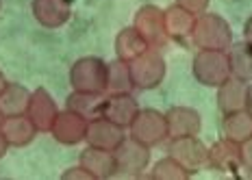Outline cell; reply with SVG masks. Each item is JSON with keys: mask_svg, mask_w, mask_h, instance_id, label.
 <instances>
[{"mask_svg": "<svg viewBox=\"0 0 252 180\" xmlns=\"http://www.w3.org/2000/svg\"><path fill=\"white\" fill-rule=\"evenodd\" d=\"M189 39L193 41V46L198 50H224L226 52L233 46V30H230V24L222 15L204 11L202 15L196 18V24H193Z\"/></svg>", "mask_w": 252, "mask_h": 180, "instance_id": "cell-1", "label": "cell"}, {"mask_svg": "<svg viewBox=\"0 0 252 180\" xmlns=\"http://www.w3.org/2000/svg\"><path fill=\"white\" fill-rule=\"evenodd\" d=\"M191 72L204 87H220L230 78V63L224 50H198L191 63Z\"/></svg>", "mask_w": 252, "mask_h": 180, "instance_id": "cell-2", "label": "cell"}, {"mask_svg": "<svg viewBox=\"0 0 252 180\" xmlns=\"http://www.w3.org/2000/svg\"><path fill=\"white\" fill-rule=\"evenodd\" d=\"M70 85L74 91L104 93V89H107V63L100 57H81L70 67Z\"/></svg>", "mask_w": 252, "mask_h": 180, "instance_id": "cell-3", "label": "cell"}, {"mask_svg": "<svg viewBox=\"0 0 252 180\" xmlns=\"http://www.w3.org/2000/svg\"><path fill=\"white\" fill-rule=\"evenodd\" d=\"M128 65L135 89L148 91V89L159 87L165 78V59L161 57L159 48H148L133 61H128Z\"/></svg>", "mask_w": 252, "mask_h": 180, "instance_id": "cell-4", "label": "cell"}, {"mask_svg": "<svg viewBox=\"0 0 252 180\" xmlns=\"http://www.w3.org/2000/svg\"><path fill=\"white\" fill-rule=\"evenodd\" d=\"M128 137L137 139L139 144L155 148L161 146L163 141H167V121H165V113L157 109H139L137 118L133 120V124L128 126Z\"/></svg>", "mask_w": 252, "mask_h": 180, "instance_id": "cell-5", "label": "cell"}, {"mask_svg": "<svg viewBox=\"0 0 252 180\" xmlns=\"http://www.w3.org/2000/svg\"><path fill=\"white\" fill-rule=\"evenodd\" d=\"M167 154H170L178 165H183L189 174L200 172L207 167V156H209V146H204L198 135L193 137H176V139H167Z\"/></svg>", "mask_w": 252, "mask_h": 180, "instance_id": "cell-6", "label": "cell"}, {"mask_svg": "<svg viewBox=\"0 0 252 180\" xmlns=\"http://www.w3.org/2000/svg\"><path fill=\"white\" fill-rule=\"evenodd\" d=\"M113 154L118 174H122V176H144L150 165V148L139 144L133 137H126L113 150Z\"/></svg>", "mask_w": 252, "mask_h": 180, "instance_id": "cell-7", "label": "cell"}, {"mask_svg": "<svg viewBox=\"0 0 252 180\" xmlns=\"http://www.w3.org/2000/svg\"><path fill=\"white\" fill-rule=\"evenodd\" d=\"M57 115H59V107H57L55 98L50 96L48 89L37 87L35 91H31L29 107H26V118L33 121L37 132H50Z\"/></svg>", "mask_w": 252, "mask_h": 180, "instance_id": "cell-8", "label": "cell"}, {"mask_svg": "<svg viewBox=\"0 0 252 180\" xmlns=\"http://www.w3.org/2000/svg\"><path fill=\"white\" fill-rule=\"evenodd\" d=\"M50 135H52V139L61 146L83 144L85 135H87V120L83 118V115L74 113V111L63 109V111H59L55 124H52Z\"/></svg>", "mask_w": 252, "mask_h": 180, "instance_id": "cell-9", "label": "cell"}, {"mask_svg": "<svg viewBox=\"0 0 252 180\" xmlns=\"http://www.w3.org/2000/svg\"><path fill=\"white\" fill-rule=\"evenodd\" d=\"M133 26L144 35V39L150 44V48H159L167 41L165 24H163V11L155 4H144L137 13H135Z\"/></svg>", "mask_w": 252, "mask_h": 180, "instance_id": "cell-10", "label": "cell"}, {"mask_svg": "<svg viewBox=\"0 0 252 180\" xmlns=\"http://www.w3.org/2000/svg\"><path fill=\"white\" fill-rule=\"evenodd\" d=\"M126 139V130L122 126L113 124L107 118H96L87 121V135H85V144L94 148H102V150H115L122 141Z\"/></svg>", "mask_w": 252, "mask_h": 180, "instance_id": "cell-11", "label": "cell"}, {"mask_svg": "<svg viewBox=\"0 0 252 180\" xmlns=\"http://www.w3.org/2000/svg\"><path fill=\"white\" fill-rule=\"evenodd\" d=\"M31 11L44 29H61L70 20L72 4L70 0H33Z\"/></svg>", "mask_w": 252, "mask_h": 180, "instance_id": "cell-12", "label": "cell"}, {"mask_svg": "<svg viewBox=\"0 0 252 180\" xmlns=\"http://www.w3.org/2000/svg\"><path fill=\"white\" fill-rule=\"evenodd\" d=\"M137 113H139V104L130 93H111V96H107V100H104L102 118L122 126L124 130H128V126L133 124Z\"/></svg>", "mask_w": 252, "mask_h": 180, "instance_id": "cell-13", "label": "cell"}, {"mask_svg": "<svg viewBox=\"0 0 252 180\" xmlns=\"http://www.w3.org/2000/svg\"><path fill=\"white\" fill-rule=\"evenodd\" d=\"M167 121V137L176 139V137H193L200 132L202 120L200 113L191 107H172L165 113Z\"/></svg>", "mask_w": 252, "mask_h": 180, "instance_id": "cell-14", "label": "cell"}, {"mask_svg": "<svg viewBox=\"0 0 252 180\" xmlns=\"http://www.w3.org/2000/svg\"><path fill=\"white\" fill-rule=\"evenodd\" d=\"M78 163L87 169L96 180H107L118 174L115 167V154L111 150H102V148L87 146L78 156Z\"/></svg>", "mask_w": 252, "mask_h": 180, "instance_id": "cell-15", "label": "cell"}, {"mask_svg": "<svg viewBox=\"0 0 252 180\" xmlns=\"http://www.w3.org/2000/svg\"><path fill=\"white\" fill-rule=\"evenodd\" d=\"M207 167H213L218 172H230L241 167V156H239V144L230 139H220L213 146H209V156H207Z\"/></svg>", "mask_w": 252, "mask_h": 180, "instance_id": "cell-16", "label": "cell"}, {"mask_svg": "<svg viewBox=\"0 0 252 180\" xmlns=\"http://www.w3.org/2000/svg\"><path fill=\"white\" fill-rule=\"evenodd\" d=\"M4 139L11 148H24L37 137V128L33 126V121L24 115H11V118H4L0 124Z\"/></svg>", "mask_w": 252, "mask_h": 180, "instance_id": "cell-17", "label": "cell"}, {"mask_svg": "<svg viewBox=\"0 0 252 180\" xmlns=\"http://www.w3.org/2000/svg\"><path fill=\"white\" fill-rule=\"evenodd\" d=\"M196 18L198 15L189 13L187 9L178 7L174 2L172 7L163 9V24H165V33H167V39H189L191 37V30H193V24H196Z\"/></svg>", "mask_w": 252, "mask_h": 180, "instance_id": "cell-18", "label": "cell"}, {"mask_svg": "<svg viewBox=\"0 0 252 180\" xmlns=\"http://www.w3.org/2000/svg\"><path fill=\"white\" fill-rule=\"evenodd\" d=\"M215 89H218V107L224 115L241 111L246 107V89H248V83L246 81L230 76Z\"/></svg>", "mask_w": 252, "mask_h": 180, "instance_id": "cell-19", "label": "cell"}, {"mask_svg": "<svg viewBox=\"0 0 252 180\" xmlns=\"http://www.w3.org/2000/svg\"><path fill=\"white\" fill-rule=\"evenodd\" d=\"M104 100H107V93H94V91H74L67 96L65 100V109L74 111V113L83 115L87 121L96 120L102 115L104 111Z\"/></svg>", "mask_w": 252, "mask_h": 180, "instance_id": "cell-20", "label": "cell"}, {"mask_svg": "<svg viewBox=\"0 0 252 180\" xmlns=\"http://www.w3.org/2000/svg\"><path fill=\"white\" fill-rule=\"evenodd\" d=\"M150 44L144 39V35L135 26H126L115 37V57L122 61H133L135 57H139L141 52H146Z\"/></svg>", "mask_w": 252, "mask_h": 180, "instance_id": "cell-21", "label": "cell"}, {"mask_svg": "<svg viewBox=\"0 0 252 180\" xmlns=\"http://www.w3.org/2000/svg\"><path fill=\"white\" fill-rule=\"evenodd\" d=\"M135 85L133 76H130V65L128 61L115 59L111 63H107V89L104 93L111 96V93H133Z\"/></svg>", "mask_w": 252, "mask_h": 180, "instance_id": "cell-22", "label": "cell"}, {"mask_svg": "<svg viewBox=\"0 0 252 180\" xmlns=\"http://www.w3.org/2000/svg\"><path fill=\"white\" fill-rule=\"evenodd\" d=\"M230 63V76L241 81H252V44L248 41H233V46L226 50Z\"/></svg>", "mask_w": 252, "mask_h": 180, "instance_id": "cell-23", "label": "cell"}, {"mask_svg": "<svg viewBox=\"0 0 252 180\" xmlns=\"http://www.w3.org/2000/svg\"><path fill=\"white\" fill-rule=\"evenodd\" d=\"M31 91L20 83H7V87L0 93V111L4 118L11 115H24L26 107H29Z\"/></svg>", "mask_w": 252, "mask_h": 180, "instance_id": "cell-24", "label": "cell"}, {"mask_svg": "<svg viewBox=\"0 0 252 180\" xmlns=\"http://www.w3.org/2000/svg\"><path fill=\"white\" fill-rule=\"evenodd\" d=\"M222 135L224 139H230L235 144H241L252 137V115L246 109L226 113L222 120Z\"/></svg>", "mask_w": 252, "mask_h": 180, "instance_id": "cell-25", "label": "cell"}, {"mask_svg": "<svg viewBox=\"0 0 252 180\" xmlns=\"http://www.w3.org/2000/svg\"><path fill=\"white\" fill-rule=\"evenodd\" d=\"M148 176L155 178V180H187L191 174H189L183 165H178L174 158L167 154L165 158H161V161H157L155 165H152Z\"/></svg>", "mask_w": 252, "mask_h": 180, "instance_id": "cell-26", "label": "cell"}, {"mask_svg": "<svg viewBox=\"0 0 252 180\" xmlns=\"http://www.w3.org/2000/svg\"><path fill=\"white\" fill-rule=\"evenodd\" d=\"M176 4L183 9H187V11L193 13V15H202L209 7V0H176Z\"/></svg>", "mask_w": 252, "mask_h": 180, "instance_id": "cell-27", "label": "cell"}, {"mask_svg": "<svg viewBox=\"0 0 252 180\" xmlns=\"http://www.w3.org/2000/svg\"><path fill=\"white\" fill-rule=\"evenodd\" d=\"M61 178H63V180H96V178L92 176V174L87 172L85 167L81 165V163H78L76 167H70V169H65V172L61 174Z\"/></svg>", "mask_w": 252, "mask_h": 180, "instance_id": "cell-28", "label": "cell"}, {"mask_svg": "<svg viewBox=\"0 0 252 180\" xmlns=\"http://www.w3.org/2000/svg\"><path fill=\"white\" fill-rule=\"evenodd\" d=\"M239 156H241V167L252 169V137L239 144Z\"/></svg>", "mask_w": 252, "mask_h": 180, "instance_id": "cell-29", "label": "cell"}, {"mask_svg": "<svg viewBox=\"0 0 252 180\" xmlns=\"http://www.w3.org/2000/svg\"><path fill=\"white\" fill-rule=\"evenodd\" d=\"M244 41L252 44V15L246 20V24H244Z\"/></svg>", "mask_w": 252, "mask_h": 180, "instance_id": "cell-30", "label": "cell"}, {"mask_svg": "<svg viewBox=\"0 0 252 180\" xmlns=\"http://www.w3.org/2000/svg\"><path fill=\"white\" fill-rule=\"evenodd\" d=\"M244 109L252 115V81L248 83V89H246V107Z\"/></svg>", "mask_w": 252, "mask_h": 180, "instance_id": "cell-31", "label": "cell"}, {"mask_svg": "<svg viewBox=\"0 0 252 180\" xmlns=\"http://www.w3.org/2000/svg\"><path fill=\"white\" fill-rule=\"evenodd\" d=\"M9 148H11V146L7 144V139H4V135H2V130H0V161L4 158V154H7Z\"/></svg>", "mask_w": 252, "mask_h": 180, "instance_id": "cell-32", "label": "cell"}, {"mask_svg": "<svg viewBox=\"0 0 252 180\" xmlns=\"http://www.w3.org/2000/svg\"><path fill=\"white\" fill-rule=\"evenodd\" d=\"M7 87V78H4V74L0 72V93H2V89Z\"/></svg>", "mask_w": 252, "mask_h": 180, "instance_id": "cell-33", "label": "cell"}, {"mask_svg": "<svg viewBox=\"0 0 252 180\" xmlns=\"http://www.w3.org/2000/svg\"><path fill=\"white\" fill-rule=\"evenodd\" d=\"M2 120H4V115H2V111H0V124H2Z\"/></svg>", "mask_w": 252, "mask_h": 180, "instance_id": "cell-34", "label": "cell"}, {"mask_svg": "<svg viewBox=\"0 0 252 180\" xmlns=\"http://www.w3.org/2000/svg\"><path fill=\"white\" fill-rule=\"evenodd\" d=\"M0 7H2V0H0Z\"/></svg>", "mask_w": 252, "mask_h": 180, "instance_id": "cell-35", "label": "cell"}]
</instances>
